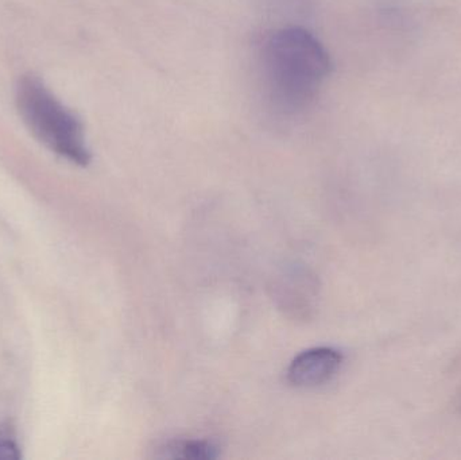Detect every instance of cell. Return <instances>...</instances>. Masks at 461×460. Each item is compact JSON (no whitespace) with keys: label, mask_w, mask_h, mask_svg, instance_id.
I'll list each match as a JSON object with an SVG mask.
<instances>
[{"label":"cell","mask_w":461,"mask_h":460,"mask_svg":"<svg viewBox=\"0 0 461 460\" xmlns=\"http://www.w3.org/2000/svg\"><path fill=\"white\" fill-rule=\"evenodd\" d=\"M16 108L32 137L57 156L78 167L91 162L86 132L78 116L34 75L16 86Z\"/></svg>","instance_id":"obj_2"},{"label":"cell","mask_w":461,"mask_h":460,"mask_svg":"<svg viewBox=\"0 0 461 460\" xmlns=\"http://www.w3.org/2000/svg\"><path fill=\"white\" fill-rule=\"evenodd\" d=\"M15 428L13 424L5 423L0 426V459H21Z\"/></svg>","instance_id":"obj_5"},{"label":"cell","mask_w":461,"mask_h":460,"mask_svg":"<svg viewBox=\"0 0 461 460\" xmlns=\"http://www.w3.org/2000/svg\"><path fill=\"white\" fill-rule=\"evenodd\" d=\"M263 91L274 111L294 116L311 107L332 70L330 54L298 24L274 30L260 51Z\"/></svg>","instance_id":"obj_1"},{"label":"cell","mask_w":461,"mask_h":460,"mask_svg":"<svg viewBox=\"0 0 461 460\" xmlns=\"http://www.w3.org/2000/svg\"><path fill=\"white\" fill-rule=\"evenodd\" d=\"M165 458L173 459H213L218 456V448L204 440H185L169 443L164 447Z\"/></svg>","instance_id":"obj_4"},{"label":"cell","mask_w":461,"mask_h":460,"mask_svg":"<svg viewBox=\"0 0 461 460\" xmlns=\"http://www.w3.org/2000/svg\"><path fill=\"white\" fill-rule=\"evenodd\" d=\"M341 361V354L333 348H311L293 359L287 369V381L297 388L322 385L339 372Z\"/></svg>","instance_id":"obj_3"}]
</instances>
